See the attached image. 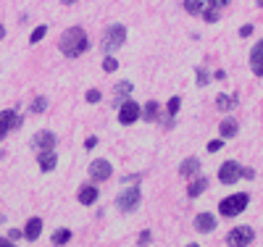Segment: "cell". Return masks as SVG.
Returning a JSON list of instances; mask_svg holds the SVG:
<instances>
[{
	"instance_id": "30",
	"label": "cell",
	"mask_w": 263,
	"mask_h": 247,
	"mask_svg": "<svg viewBox=\"0 0 263 247\" xmlns=\"http://www.w3.org/2000/svg\"><path fill=\"white\" fill-rule=\"evenodd\" d=\"M103 69H105L108 74H114V71L119 69V61H116V58H111V55H108V58L103 61Z\"/></svg>"
},
{
	"instance_id": "41",
	"label": "cell",
	"mask_w": 263,
	"mask_h": 247,
	"mask_svg": "<svg viewBox=\"0 0 263 247\" xmlns=\"http://www.w3.org/2000/svg\"><path fill=\"white\" fill-rule=\"evenodd\" d=\"M255 3H258V6H260V8H263V0H255Z\"/></svg>"
},
{
	"instance_id": "18",
	"label": "cell",
	"mask_w": 263,
	"mask_h": 247,
	"mask_svg": "<svg viewBox=\"0 0 263 247\" xmlns=\"http://www.w3.org/2000/svg\"><path fill=\"white\" fill-rule=\"evenodd\" d=\"M158 110H161V105L156 103V100H147V105L142 108V121H156L158 119Z\"/></svg>"
},
{
	"instance_id": "7",
	"label": "cell",
	"mask_w": 263,
	"mask_h": 247,
	"mask_svg": "<svg viewBox=\"0 0 263 247\" xmlns=\"http://www.w3.org/2000/svg\"><path fill=\"white\" fill-rule=\"evenodd\" d=\"M21 126V116L16 113V110H0V140L6 137L8 131H13V129H18Z\"/></svg>"
},
{
	"instance_id": "16",
	"label": "cell",
	"mask_w": 263,
	"mask_h": 247,
	"mask_svg": "<svg viewBox=\"0 0 263 247\" xmlns=\"http://www.w3.org/2000/svg\"><path fill=\"white\" fill-rule=\"evenodd\" d=\"M218 131H221V137H227V140H229V137H237V131H239V124H237L234 119H229V116H227V119H224L221 124H218Z\"/></svg>"
},
{
	"instance_id": "32",
	"label": "cell",
	"mask_w": 263,
	"mask_h": 247,
	"mask_svg": "<svg viewBox=\"0 0 263 247\" xmlns=\"http://www.w3.org/2000/svg\"><path fill=\"white\" fill-rule=\"evenodd\" d=\"M253 34V24H245V27H239V37H250Z\"/></svg>"
},
{
	"instance_id": "24",
	"label": "cell",
	"mask_w": 263,
	"mask_h": 247,
	"mask_svg": "<svg viewBox=\"0 0 263 247\" xmlns=\"http://www.w3.org/2000/svg\"><path fill=\"white\" fill-rule=\"evenodd\" d=\"M200 18H205L208 24H216V21H218V11H216V8H211V6H208V8L203 6V11H200Z\"/></svg>"
},
{
	"instance_id": "39",
	"label": "cell",
	"mask_w": 263,
	"mask_h": 247,
	"mask_svg": "<svg viewBox=\"0 0 263 247\" xmlns=\"http://www.w3.org/2000/svg\"><path fill=\"white\" fill-rule=\"evenodd\" d=\"M63 6H74V3H79V0H61Z\"/></svg>"
},
{
	"instance_id": "21",
	"label": "cell",
	"mask_w": 263,
	"mask_h": 247,
	"mask_svg": "<svg viewBox=\"0 0 263 247\" xmlns=\"http://www.w3.org/2000/svg\"><path fill=\"white\" fill-rule=\"evenodd\" d=\"M50 239H53V244H58V247H61V244H66V242L71 239V232H69V229H55Z\"/></svg>"
},
{
	"instance_id": "14",
	"label": "cell",
	"mask_w": 263,
	"mask_h": 247,
	"mask_svg": "<svg viewBox=\"0 0 263 247\" xmlns=\"http://www.w3.org/2000/svg\"><path fill=\"white\" fill-rule=\"evenodd\" d=\"M98 195H100V192H98L95 184H84V187L79 189V203H82V205H92L95 200H98Z\"/></svg>"
},
{
	"instance_id": "29",
	"label": "cell",
	"mask_w": 263,
	"mask_h": 247,
	"mask_svg": "<svg viewBox=\"0 0 263 247\" xmlns=\"http://www.w3.org/2000/svg\"><path fill=\"white\" fill-rule=\"evenodd\" d=\"M84 100L90 103V105H95V103H100V89H87V95H84Z\"/></svg>"
},
{
	"instance_id": "13",
	"label": "cell",
	"mask_w": 263,
	"mask_h": 247,
	"mask_svg": "<svg viewBox=\"0 0 263 247\" xmlns=\"http://www.w3.org/2000/svg\"><path fill=\"white\" fill-rule=\"evenodd\" d=\"M42 234V218H29L27 221V226H24V237L29 239V242H37V237Z\"/></svg>"
},
{
	"instance_id": "11",
	"label": "cell",
	"mask_w": 263,
	"mask_h": 247,
	"mask_svg": "<svg viewBox=\"0 0 263 247\" xmlns=\"http://www.w3.org/2000/svg\"><path fill=\"white\" fill-rule=\"evenodd\" d=\"M250 69L255 77H263V40L250 50Z\"/></svg>"
},
{
	"instance_id": "15",
	"label": "cell",
	"mask_w": 263,
	"mask_h": 247,
	"mask_svg": "<svg viewBox=\"0 0 263 247\" xmlns=\"http://www.w3.org/2000/svg\"><path fill=\"white\" fill-rule=\"evenodd\" d=\"M37 163H40L42 171H53L55 163H58V158H55V153H53V150H45V153H40V155H37Z\"/></svg>"
},
{
	"instance_id": "40",
	"label": "cell",
	"mask_w": 263,
	"mask_h": 247,
	"mask_svg": "<svg viewBox=\"0 0 263 247\" xmlns=\"http://www.w3.org/2000/svg\"><path fill=\"white\" fill-rule=\"evenodd\" d=\"M3 37H6V27H3V24H0V40H3Z\"/></svg>"
},
{
	"instance_id": "33",
	"label": "cell",
	"mask_w": 263,
	"mask_h": 247,
	"mask_svg": "<svg viewBox=\"0 0 263 247\" xmlns=\"http://www.w3.org/2000/svg\"><path fill=\"white\" fill-rule=\"evenodd\" d=\"M221 145H224V140H213V142L208 145V150H211V153H216V150H221Z\"/></svg>"
},
{
	"instance_id": "38",
	"label": "cell",
	"mask_w": 263,
	"mask_h": 247,
	"mask_svg": "<svg viewBox=\"0 0 263 247\" xmlns=\"http://www.w3.org/2000/svg\"><path fill=\"white\" fill-rule=\"evenodd\" d=\"M147 242H150V232H142L140 234V244H147Z\"/></svg>"
},
{
	"instance_id": "34",
	"label": "cell",
	"mask_w": 263,
	"mask_h": 247,
	"mask_svg": "<svg viewBox=\"0 0 263 247\" xmlns=\"http://www.w3.org/2000/svg\"><path fill=\"white\" fill-rule=\"evenodd\" d=\"M21 234H24V232H18V229H11V232H8V239H11V242H18V237H21Z\"/></svg>"
},
{
	"instance_id": "17",
	"label": "cell",
	"mask_w": 263,
	"mask_h": 247,
	"mask_svg": "<svg viewBox=\"0 0 263 247\" xmlns=\"http://www.w3.org/2000/svg\"><path fill=\"white\" fill-rule=\"evenodd\" d=\"M205 189H208V176H197L195 182L187 187V195L190 197H197V195H203Z\"/></svg>"
},
{
	"instance_id": "8",
	"label": "cell",
	"mask_w": 263,
	"mask_h": 247,
	"mask_svg": "<svg viewBox=\"0 0 263 247\" xmlns=\"http://www.w3.org/2000/svg\"><path fill=\"white\" fill-rule=\"evenodd\" d=\"M239 171H242V166H239L237 161L221 163V168H218V182H221V184H234L239 179Z\"/></svg>"
},
{
	"instance_id": "10",
	"label": "cell",
	"mask_w": 263,
	"mask_h": 247,
	"mask_svg": "<svg viewBox=\"0 0 263 247\" xmlns=\"http://www.w3.org/2000/svg\"><path fill=\"white\" fill-rule=\"evenodd\" d=\"M111 174H114V166L108 161H103V158L90 163V176L95 179V182H105V179H111Z\"/></svg>"
},
{
	"instance_id": "36",
	"label": "cell",
	"mask_w": 263,
	"mask_h": 247,
	"mask_svg": "<svg viewBox=\"0 0 263 247\" xmlns=\"http://www.w3.org/2000/svg\"><path fill=\"white\" fill-rule=\"evenodd\" d=\"M0 247H16V242H11L8 237H0Z\"/></svg>"
},
{
	"instance_id": "12",
	"label": "cell",
	"mask_w": 263,
	"mask_h": 247,
	"mask_svg": "<svg viewBox=\"0 0 263 247\" xmlns=\"http://www.w3.org/2000/svg\"><path fill=\"white\" fill-rule=\"evenodd\" d=\"M216 229V218L211 213H197L195 216V232H200V234H208Z\"/></svg>"
},
{
	"instance_id": "23",
	"label": "cell",
	"mask_w": 263,
	"mask_h": 247,
	"mask_svg": "<svg viewBox=\"0 0 263 247\" xmlns=\"http://www.w3.org/2000/svg\"><path fill=\"white\" fill-rule=\"evenodd\" d=\"M114 92H116V98H124V100H129V92H132V84H129V82H119V84L114 87Z\"/></svg>"
},
{
	"instance_id": "25",
	"label": "cell",
	"mask_w": 263,
	"mask_h": 247,
	"mask_svg": "<svg viewBox=\"0 0 263 247\" xmlns=\"http://www.w3.org/2000/svg\"><path fill=\"white\" fill-rule=\"evenodd\" d=\"M179 105H182V98H177V95H174V98L168 100V119H174V116L179 113Z\"/></svg>"
},
{
	"instance_id": "22",
	"label": "cell",
	"mask_w": 263,
	"mask_h": 247,
	"mask_svg": "<svg viewBox=\"0 0 263 247\" xmlns=\"http://www.w3.org/2000/svg\"><path fill=\"white\" fill-rule=\"evenodd\" d=\"M203 0H184V11L187 13H192V16H200V11H203Z\"/></svg>"
},
{
	"instance_id": "6",
	"label": "cell",
	"mask_w": 263,
	"mask_h": 247,
	"mask_svg": "<svg viewBox=\"0 0 263 247\" xmlns=\"http://www.w3.org/2000/svg\"><path fill=\"white\" fill-rule=\"evenodd\" d=\"M140 113H142V108H140L137 100H124V103L119 105V121H121L124 126H132V124L140 119Z\"/></svg>"
},
{
	"instance_id": "37",
	"label": "cell",
	"mask_w": 263,
	"mask_h": 247,
	"mask_svg": "<svg viewBox=\"0 0 263 247\" xmlns=\"http://www.w3.org/2000/svg\"><path fill=\"white\" fill-rule=\"evenodd\" d=\"M239 176H245V179H253V176H255V171H253V168H242V171H239Z\"/></svg>"
},
{
	"instance_id": "43",
	"label": "cell",
	"mask_w": 263,
	"mask_h": 247,
	"mask_svg": "<svg viewBox=\"0 0 263 247\" xmlns=\"http://www.w3.org/2000/svg\"><path fill=\"white\" fill-rule=\"evenodd\" d=\"M3 155H6V153H3V150H0V158H3Z\"/></svg>"
},
{
	"instance_id": "35",
	"label": "cell",
	"mask_w": 263,
	"mask_h": 247,
	"mask_svg": "<svg viewBox=\"0 0 263 247\" xmlns=\"http://www.w3.org/2000/svg\"><path fill=\"white\" fill-rule=\"evenodd\" d=\"M95 145H98V137H87V142H84V147H87V150H92Z\"/></svg>"
},
{
	"instance_id": "42",
	"label": "cell",
	"mask_w": 263,
	"mask_h": 247,
	"mask_svg": "<svg viewBox=\"0 0 263 247\" xmlns=\"http://www.w3.org/2000/svg\"><path fill=\"white\" fill-rule=\"evenodd\" d=\"M187 247H200V244H187Z\"/></svg>"
},
{
	"instance_id": "1",
	"label": "cell",
	"mask_w": 263,
	"mask_h": 247,
	"mask_svg": "<svg viewBox=\"0 0 263 247\" xmlns=\"http://www.w3.org/2000/svg\"><path fill=\"white\" fill-rule=\"evenodd\" d=\"M58 48L66 58H79L82 53H87V48H90V37H87V32L82 27H69L61 34Z\"/></svg>"
},
{
	"instance_id": "5",
	"label": "cell",
	"mask_w": 263,
	"mask_h": 247,
	"mask_svg": "<svg viewBox=\"0 0 263 247\" xmlns=\"http://www.w3.org/2000/svg\"><path fill=\"white\" fill-rule=\"evenodd\" d=\"M253 239H255V232H253L250 226H234V229L227 234V244H229V247H248Z\"/></svg>"
},
{
	"instance_id": "9",
	"label": "cell",
	"mask_w": 263,
	"mask_h": 247,
	"mask_svg": "<svg viewBox=\"0 0 263 247\" xmlns=\"http://www.w3.org/2000/svg\"><path fill=\"white\" fill-rule=\"evenodd\" d=\"M55 134L50 131V129H42V131H37L34 137H32V147L34 150H40V153H45V150H53L55 147Z\"/></svg>"
},
{
	"instance_id": "4",
	"label": "cell",
	"mask_w": 263,
	"mask_h": 247,
	"mask_svg": "<svg viewBox=\"0 0 263 247\" xmlns=\"http://www.w3.org/2000/svg\"><path fill=\"white\" fill-rule=\"evenodd\" d=\"M140 197H142V192H140V187L137 184H132L129 189H124L119 197H116V205H119V211H124V213H132L137 205H140Z\"/></svg>"
},
{
	"instance_id": "20",
	"label": "cell",
	"mask_w": 263,
	"mask_h": 247,
	"mask_svg": "<svg viewBox=\"0 0 263 247\" xmlns=\"http://www.w3.org/2000/svg\"><path fill=\"white\" fill-rule=\"evenodd\" d=\"M234 105H237V100H234L232 95H224V92H221V95L216 98V108H218V110H232Z\"/></svg>"
},
{
	"instance_id": "26",
	"label": "cell",
	"mask_w": 263,
	"mask_h": 247,
	"mask_svg": "<svg viewBox=\"0 0 263 247\" xmlns=\"http://www.w3.org/2000/svg\"><path fill=\"white\" fill-rule=\"evenodd\" d=\"M195 74H197V87H205V84L211 82V77H208V71L203 69V66H197V69H195Z\"/></svg>"
},
{
	"instance_id": "28",
	"label": "cell",
	"mask_w": 263,
	"mask_h": 247,
	"mask_svg": "<svg viewBox=\"0 0 263 247\" xmlns=\"http://www.w3.org/2000/svg\"><path fill=\"white\" fill-rule=\"evenodd\" d=\"M45 108H48V98H34V103H32V113H42Z\"/></svg>"
},
{
	"instance_id": "3",
	"label": "cell",
	"mask_w": 263,
	"mask_h": 247,
	"mask_svg": "<svg viewBox=\"0 0 263 247\" xmlns=\"http://www.w3.org/2000/svg\"><path fill=\"white\" fill-rule=\"evenodd\" d=\"M124 42H126V27L124 24H111L105 29L103 40H100V50L103 53H114V50L121 48Z\"/></svg>"
},
{
	"instance_id": "27",
	"label": "cell",
	"mask_w": 263,
	"mask_h": 247,
	"mask_svg": "<svg viewBox=\"0 0 263 247\" xmlns=\"http://www.w3.org/2000/svg\"><path fill=\"white\" fill-rule=\"evenodd\" d=\"M45 34H48V27H45V24H40V27H37V29L32 32V37H29V42H32V45H37V42H40L42 37H45Z\"/></svg>"
},
{
	"instance_id": "2",
	"label": "cell",
	"mask_w": 263,
	"mask_h": 247,
	"mask_svg": "<svg viewBox=\"0 0 263 247\" xmlns=\"http://www.w3.org/2000/svg\"><path fill=\"white\" fill-rule=\"evenodd\" d=\"M248 203H250V195L248 192L229 195V197H224L221 203H218V213H221L224 218H234V216H239V213L248 208Z\"/></svg>"
},
{
	"instance_id": "19",
	"label": "cell",
	"mask_w": 263,
	"mask_h": 247,
	"mask_svg": "<svg viewBox=\"0 0 263 247\" xmlns=\"http://www.w3.org/2000/svg\"><path fill=\"white\" fill-rule=\"evenodd\" d=\"M197 171H200V161H197V158H187V161L179 166V174H182V176H195Z\"/></svg>"
},
{
	"instance_id": "31",
	"label": "cell",
	"mask_w": 263,
	"mask_h": 247,
	"mask_svg": "<svg viewBox=\"0 0 263 247\" xmlns=\"http://www.w3.org/2000/svg\"><path fill=\"white\" fill-rule=\"evenodd\" d=\"M232 3V0H208V6L211 8H216V11H221V8H227Z\"/></svg>"
}]
</instances>
